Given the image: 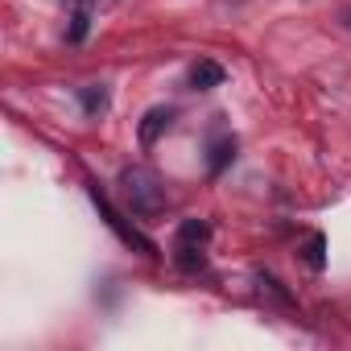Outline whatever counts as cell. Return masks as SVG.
<instances>
[{
  "mask_svg": "<svg viewBox=\"0 0 351 351\" xmlns=\"http://www.w3.org/2000/svg\"><path fill=\"white\" fill-rule=\"evenodd\" d=\"M104 104H108V91H104V87H87V91H83V108H87V112H99Z\"/></svg>",
  "mask_w": 351,
  "mask_h": 351,
  "instance_id": "ba28073f",
  "label": "cell"
},
{
  "mask_svg": "<svg viewBox=\"0 0 351 351\" xmlns=\"http://www.w3.org/2000/svg\"><path fill=\"white\" fill-rule=\"evenodd\" d=\"M322 248H326V240H322V236H310V244H306V261H310V269H322V265H326Z\"/></svg>",
  "mask_w": 351,
  "mask_h": 351,
  "instance_id": "52a82bcc",
  "label": "cell"
},
{
  "mask_svg": "<svg viewBox=\"0 0 351 351\" xmlns=\"http://www.w3.org/2000/svg\"><path fill=\"white\" fill-rule=\"evenodd\" d=\"M169 120H173V112H169V108H153V112L145 116V124H141V141H145V145H153V141H157V132H161V128H169Z\"/></svg>",
  "mask_w": 351,
  "mask_h": 351,
  "instance_id": "5b68a950",
  "label": "cell"
},
{
  "mask_svg": "<svg viewBox=\"0 0 351 351\" xmlns=\"http://www.w3.org/2000/svg\"><path fill=\"white\" fill-rule=\"evenodd\" d=\"M211 153H215V157H211V169L219 173V169H223V165H228V161L236 157V141H223V145H215Z\"/></svg>",
  "mask_w": 351,
  "mask_h": 351,
  "instance_id": "8992f818",
  "label": "cell"
},
{
  "mask_svg": "<svg viewBox=\"0 0 351 351\" xmlns=\"http://www.w3.org/2000/svg\"><path fill=\"white\" fill-rule=\"evenodd\" d=\"M91 199H95V207L104 211V219H108V223H112V228L120 232V240H124V244H136L141 252H153V244H149V240H145V236H141L136 228H124V219H120V211H116V207H112V203H108V199L99 195V186H91Z\"/></svg>",
  "mask_w": 351,
  "mask_h": 351,
  "instance_id": "3957f363",
  "label": "cell"
},
{
  "mask_svg": "<svg viewBox=\"0 0 351 351\" xmlns=\"http://www.w3.org/2000/svg\"><path fill=\"white\" fill-rule=\"evenodd\" d=\"M211 240V228L199 223V219H186L178 228V244H173V252H178V265L182 269H203V244Z\"/></svg>",
  "mask_w": 351,
  "mask_h": 351,
  "instance_id": "7a4b0ae2",
  "label": "cell"
},
{
  "mask_svg": "<svg viewBox=\"0 0 351 351\" xmlns=\"http://www.w3.org/2000/svg\"><path fill=\"white\" fill-rule=\"evenodd\" d=\"M223 79H228V71H223L219 62H211V58H203V62L191 66V87H195V91H211V87H219Z\"/></svg>",
  "mask_w": 351,
  "mask_h": 351,
  "instance_id": "277c9868",
  "label": "cell"
},
{
  "mask_svg": "<svg viewBox=\"0 0 351 351\" xmlns=\"http://www.w3.org/2000/svg\"><path fill=\"white\" fill-rule=\"evenodd\" d=\"M120 182H124V191H128L136 215H153V211L165 203L161 186L153 182V173H145V169H124V178H120Z\"/></svg>",
  "mask_w": 351,
  "mask_h": 351,
  "instance_id": "6da1fadb",
  "label": "cell"
},
{
  "mask_svg": "<svg viewBox=\"0 0 351 351\" xmlns=\"http://www.w3.org/2000/svg\"><path fill=\"white\" fill-rule=\"evenodd\" d=\"M343 25H347V29H351V9H347V13H343Z\"/></svg>",
  "mask_w": 351,
  "mask_h": 351,
  "instance_id": "9c48e42d",
  "label": "cell"
}]
</instances>
